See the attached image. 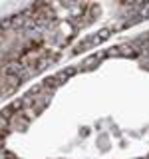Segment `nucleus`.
<instances>
[{"label":"nucleus","instance_id":"obj_1","mask_svg":"<svg viewBox=\"0 0 149 159\" xmlns=\"http://www.w3.org/2000/svg\"><path fill=\"white\" fill-rule=\"evenodd\" d=\"M139 16H141V18H149V0H145L143 6L139 8Z\"/></svg>","mask_w":149,"mask_h":159}]
</instances>
